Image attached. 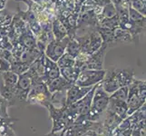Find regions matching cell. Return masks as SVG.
I'll return each instance as SVG.
<instances>
[{
	"instance_id": "cell-1",
	"label": "cell",
	"mask_w": 146,
	"mask_h": 136,
	"mask_svg": "<svg viewBox=\"0 0 146 136\" xmlns=\"http://www.w3.org/2000/svg\"><path fill=\"white\" fill-rule=\"evenodd\" d=\"M134 79V72L132 68L111 69L106 70L101 85L110 95L120 87L129 86Z\"/></svg>"
},
{
	"instance_id": "cell-2",
	"label": "cell",
	"mask_w": 146,
	"mask_h": 136,
	"mask_svg": "<svg viewBox=\"0 0 146 136\" xmlns=\"http://www.w3.org/2000/svg\"><path fill=\"white\" fill-rule=\"evenodd\" d=\"M109 103V94L103 89L101 83L97 84L94 90L92 100V105L85 120L91 122H98L102 114L105 112Z\"/></svg>"
},
{
	"instance_id": "cell-3",
	"label": "cell",
	"mask_w": 146,
	"mask_h": 136,
	"mask_svg": "<svg viewBox=\"0 0 146 136\" xmlns=\"http://www.w3.org/2000/svg\"><path fill=\"white\" fill-rule=\"evenodd\" d=\"M74 38L79 43L81 47V52L92 54L102 46L103 40L96 27L89 28L85 34L82 36H75Z\"/></svg>"
},
{
	"instance_id": "cell-4",
	"label": "cell",
	"mask_w": 146,
	"mask_h": 136,
	"mask_svg": "<svg viewBox=\"0 0 146 136\" xmlns=\"http://www.w3.org/2000/svg\"><path fill=\"white\" fill-rule=\"evenodd\" d=\"M51 93L49 92L47 85L44 82H36L32 84L30 89L27 102L31 104H39L46 109L50 105Z\"/></svg>"
},
{
	"instance_id": "cell-5",
	"label": "cell",
	"mask_w": 146,
	"mask_h": 136,
	"mask_svg": "<svg viewBox=\"0 0 146 136\" xmlns=\"http://www.w3.org/2000/svg\"><path fill=\"white\" fill-rule=\"evenodd\" d=\"M49 112V118L52 121V129L51 132H58L65 129L70 124L73 123L71 119L66 113L65 106L63 108H55L53 105L50 104L48 108Z\"/></svg>"
},
{
	"instance_id": "cell-6",
	"label": "cell",
	"mask_w": 146,
	"mask_h": 136,
	"mask_svg": "<svg viewBox=\"0 0 146 136\" xmlns=\"http://www.w3.org/2000/svg\"><path fill=\"white\" fill-rule=\"evenodd\" d=\"M106 73V70H91L84 69L81 70L76 82L74 84L83 87H92L95 84H98L103 81Z\"/></svg>"
},
{
	"instance_id": "cell-7",
	"label": "cell",
	"mask_w": 146,
	"mask_h": 136,
	"mask_svg": "<svg viewBox=\"0 0 146 136\" xmlns=\"http://www.w3.org/2000/svg\"><path fill=\"white\" fill-rule=\"evenodd\" d=\"M146 98H143L140 94L138 84H137V79H134L133 82L129 85V91H128V96L126 100V103L128 106V116L131 115L135 111L138 110L141 106L145 103Z\"/></svg>"
},
{
	"instance_id": "cell-8",
	"label": "cell",
	"mask_w": 146,
	"mask_h": 136,
	"mask_svg": "<svg viewBox=\"0 0 146 136\" xmlns=\"http://www.w3.org/2000/svg\"><path fill=\"white\" fill-rule=\"evenodd\" d=\"M33 81L30 75L26 72L18 75V80L15 90V101L18 102H27V98L30 89L32 87Z\"/></svg>"
},
{
	"instance_id": "cell-9",
	"label": "cell",
	"mask_w": 146,
	"mask_h": 136,
	"mask_svg": "<svg viewBox=\"0 0 146 136\" xmlns=\"http://www.w3.org/2000/svg\"><path fill=\"white\" fill-rule=\"evenodd\" d=\"M70 37L65 36L62 40H52L49 42L44 49V55L52 60L54 62H57V60L62 56L65 52L67 43L69 42Z\"/></svg>"
},
{
	"instance_id": "cell-10",
	"label": "cell",
	"mask_w": 146,
	"mask_h": 136,
	"mask_svg": "<svg viewBox=\"0 0 146 136\" xmlns=\"http://www.w3.org/2000/svg\"><path fill=\"white\" fill-rule=\"evenodd\" d=\"M109 47L106 44H102L96 52L94 54H90L89 59L87 63L85 64L83 70L84 69H91V70H102L104 62V57L105 54L107 53V49Z\"/></svg>"
},
{
	"instance_id": "cell-11",
	"label": "cell",
	"mask_w": 146,
	"mask_h": 136,
	"mask_svg": "<svg viewBox=\"0 0 146 136\" xmlns=\"http://www.w3.org/2000/svg\"><path fill=\"white\" fill-rule=\"evenodd\" d=\"M94 86L83 87L78 86L76 84H73L71 87L66 90V93H65V94H66V98H65V104H66V106L67 105H71L75 102H77L78 100L82 99Z\"/></svg>"
},
{
	"instance_id": "cell-12",
	"label": "cell",
	"mask_w": 146,
	"mask_h": 136,
	"mask_svg": "<svg viewBox=\"0 0 146 136\" xmlns=\"http://www.w3.org/2000/svg\"><path fill=\"white\" fill-rule=\"evenodd\" d=\"M60 68L56 62H54L46 56L44 59V71L42 78V81L46 83L48 80L54 79L60 76Z\"/></svg>"
},
{
	"instance_id": "cell-13",
	"label": "cell",
	"mask_w": 146,
	"mask_h": 136,
	"mask_svg": "<svg viewBox=\"0 0 146 136\" xmlns=\"http://www.w3.org/2000/svg\"><path fill=\"white\" fill-rule=\"evenodd\" d=\"M114 40H113V45H117L121 44H130L133 43L134 44H138L139 40L135 39L129 32L125 30L117 27L114 29Z\"/></svg>"
},
{
	"instance_id": "cell-14",
	"label": "cell",
	"mask_w": 146,
	"mask_h": 136,
	"mask_svg": "<svg viewBox=\"0 0 146 136\" xmlns=\"http://www.w3.org/2000/svg\"><path fill=\"white\" fill-rule=\"evenodd\" d=\"M47 88L49 90L50 93H54V92H58V91H66L72 86V84H70L68 81H66L63 76H58L54 79L48 80L46 82Z\"/></svg>"
},
{
	"instance_id": "cell-15",
	"label": "cell",
	"mask_w": 146,
	"mask_h": 136,
	"mask_svg": "<svg viewBox=\"0 0 146 136\" xmlns=\"http://www.w3.org/2000/svg\"><path fill=\"white\" fill-rule=\"evenodd\" d=\"M107 109L111 110L115 114H117L121 119H125L128 116V106L126 102L117 101L109 98V103Z\"/></svg>"
},
{
	"instance_id": "cell-16",
	"label": "cell",
	"mask_w": 146,
	"mask_h": 136,
	"mask_svg": "<svg viewBox=\"0 0 146 136\" xmlns=\"http://www.w3.org/2000/svg\"><path fill=\"white\" fill-rule=\"evenodd\" d=\"M18 42L26 48H37L36 38L31 30L29 29L28 26L27 28L19 36Z\"/></svg>"
},
{
	"instance_id": "cell-17",
	"label": "cell",
	"mask_w": 146,
	"mask_h": 136,
	"mask_svg": "<svg viewBox=\"0 0 146 136\" xmlns=\"http://www.w3.org/2000/svg\"><path fill=\"white\" fill-rule=\"evenodd\" d=\"M52 33L55 40H62L65 36H68L67 29L64 27V25L59 20L57 17L52 21Z\"/></svg>"
},
{
	"instance_id": "cell-18",
	"label": "cell",
	"mask_w": 146,
	"mask_h": 136,
	"mask_svg": "<svg viewBox=\"0 0 146 136\" xmlns=\"http://www.w3.org/2000/svg\"><path fill=\"white\" fill-rule=\"evenodd\" d=\"M80 72H81V69L75 66V65L71 67L60 68V74H61V76H63L66 81H68L72 84H74L75 82H76Z\"/></svg>"
},
{
	"instance_id": "cell-19",
	"label": "cell",
	"mask_w": 146,
	"mask_h": 136,
	"mask_svg": "<svg viewBox=\"0 0 146 136\" xmlns=\"http://www.w3.org/2000/svg\"><path fill=\"white\" fill-rule=\"evenodd\" d=\"M66 91H58L51 94V99H50V104L55 108H63L66 106L65 104V98H66Z\"/></svg>"
},
{
	"instance_id": "cell-20",
	"label": "cell",
	"mask_w": 146,
	"mask_h": 136,
	"mask_svg": "<svg viewBox=\"0 0 146 136\" xmlns=\"http://www.w3.org/2000/svg\"><path fill=\"white\" fill-rule=\"evenodd\" d=\"M116 16V10H115L114 5L112 3V1L107 3L105 6L102 8V11L100 12L99 15L96 16L97 21H101L104 18H110Z\"/></svg>"
},
{
	"instance_id": "cell-21",
	"label": "cell",
	"mask_w": 146,
	"mask_h": 136,
	"mask_svg": "<svg viewBox=\"0 0 146 136\" xmlns=\"http://www.w3.org/2000/svg\"><path fill=\"white\" fill-rule=\"evenodd\" d=\"M10 26L13 27V29L15 30V32H16V34L18 36V37L20 34L27 28V25L23 21L22 18L19 17V15L17 13L13 17L12 21L10 23Z\"/></svg>"
},
{
	"instance_id": "cell-22",
	"label": "cell",
	"mask_w": 146,
	"mask_h": 136,
	"mask_svg": "<svg viewBox=\"0 0 146 136\" xmlns=\"http://www.w3.org/2000/svg\"><path fill=\"white\" fill-rule=\"evenodd\" d=\"M129 19L134 24H136L137 26L142 27L145 28V17L143 16L142 14H140L138 11H136L135 9H133L132 7H129Z\"/></svg>"
},
{
	"instance_id": "cell-23",
	"label": "cell",
	"mask_w": 146,
	"mask_h": 136,
	"mask_svg": "<svg viewBox=\"0 0 146 136\" xmlns=\"http://www.w3.org/2000/svg\"><path fill=\"white\" fill-rule=\"evenodd\" d=\"M3 84L7 87H16V84L18 80V75L12 71H7L2 73Z\"/></svg>"
},
{
	"instance_id": "cell-24",
	"label": "cell",
	"mask_w": 146,
	"mask_h": 136,
	"mask_svg": "<svg viewBox=\"0 0 146 136\" xmlns=\"http://www.w3.org/2000/svg\"><path fill=\"white\" fill-rule=\"evenodd\" d=\"M97 27H103V28H108V29H113L119 27V18L118 16H114L110 18H104L101 21L98 22Z\"/></svg>"
},
{
	"instance_id": "cell-25",
	"label": "cell",
	"mask_w": 146,
	"mask_h": 136,
	"mask_svg": "<svg viewBox=\"0 0 146 136\" xmlns=\"http://www.w3.org/2000/svg\"><path fill=\"white\" fill-rule=\"evenodd\" d=\"M81 52V47H80L79 43L76 41V39L74 37V38H70L69 42L67 43L66 47H65V52L68 54L72 55L73 57H76L79 54V53Z\"/></svg>"
},
{
	"instance_id": "cell-26",
	"label": "cell",
	"mask_w": 146,
	"mask_h": 136,
	"mask_svg": "<svg viewBox=\"0 0 146 136\" xmlns=\"http://www.w3.org/2000/svg\"><path fill=\"white\" fill-rule=\"evenodd\" d=\"M30 64L27 63H23L19 60H15L13 63L10 64V71L17 74V75H20L24 73H26L29 69Z\"/></svg>"
},
{
	"instance_id": "cell-27",
	"label": "cell",
	"mask_w": 146,
	"mask_h": 136,
	"mask_svg": "<svg viewBox=\"0 0 146 136\" xmlns=\"http://www.w3.org/2000/svg\"><path fill=\"white\" fill-rule=\"evenodd\" d=\"M17 14L19 15V17L22 18V20L27 25V26H30L31 24L38 21L36 14H35L32 10L29 9V8L27 10V11H22V10H20V8H18Z\"/></svg>"
},
{
	"instance_id": "cell-28",
	"label": "cell",
	"mask_w": 146,
	"mask_h": 136,
	"mask_svg": "<svg viewBox=\"0 0 146 136\" xmlns=\"http://www.w3.org/2000/svg\"><path fill=\"white\" fill-rule=\"evenodd\" d=\"M57 65L59 68H65V67H71L74 66L75 64V59L72 55L68 54L67 53H64L61 57H60L57 62Z\"/></svg>"
},
{
	"instance_id": "cell-29",
	"label": "cell",
	"mask_w": 146,
	"mask_h": 136,
	"mask_svg": "<svg viewBox=\"0 0 146 136\" xmlns=\"http://www.w3.org/2000/svg\"><path fill=\"white\" fill-rule=\"evenodd\" d=\"M128 91L129 86H123L117 89L115 92H113L112 94L109 95L110 99L117 100V101H123V102H126L127 96H128Z\"/></svg>"
},
{
	"instance_id": "cell-30",
	"label": "cell",
	"mask_w": 146,
	"mask_h": 136,
	"mask_svg": "<svg viewBox=\"0 0 146 136\" xmlns=\"http://www.w3.org/2000/svg\"><path fill=\"white\" fill-rule=\"evenodd\" d=\"M146 127H145V119L139 122L133 129L131 136H146Z\"/></svg>"
},
{
	"instance_id": "cell-31",
	"label": "cell",
	"mask_w": 146,
	"mask_h": 136,
	"mask_svg": "<svg viewBox=\"0 0 146 136\" xmlns=\"http://www.w3.org/2000/svg\"><path fill=\"white\" fill-rule=\"evenodd\" d=\"M131 7L140 14L145 17L146 15V2L142 0H131Z\"/></svg>"
},
{
	"instance_id": "cell-32",
	"label": "cell",
	"mask_w": 146,
	"mask_h": 136,
	"mask_svg": "<svg viewBox=\"0 0 146 136\" xmlns=\"http://www.w3.org/2000/svg\"><path fill=\"white\" fill-rule=\"evenodd\" d=\"M13 16L7 13L5 9L0 11V26L3 27H8L12 21Z\"/></svg>"
},
{
	"instance_id": "cell-33",
	"label": "cell",
	"mask_w": 146,
	"mask_h": 136,
	"mask_svg": "<svg viewBox=\"0 0 146 136\" xmlns=\"http://www.w3.org/2000/svg\"><path fill=\"white\" fill-rule=\"evenodd\" d=\"M8 103L6 99H4L0 95V117L1 118H9V115L7 113Z\"/></svg>"
},
{
	"instance_id": "cell-34",
	"label": "cell",
	"mask_w": 146,
	"mask_h": 136,
	"mask_svg": "<svg viewBox=\"0 0 146 136\" xmlns=\"http://www.w3.org/2000/svg\"><path fill=\"white\" fill-rule=\"evenodd\" d=\"M0 48L4 49V50H10V51L12 50L13 44L11 42H10V40L7 37V36L0 39Z\"/></svg>"
},
{
	"instance_id": "cell-35",
	"label": "cell",
	"mask_w": 146,
	"mask_h": 136,
	"mask_svg": "<svg viewBox=\"0 0 146 136\" xmlns=\"http://www.w3.org/2000/svg\"><path fill=\"white\" fill-rule=\"evenodd\" d=\"M82 136H104V134L102 133V129H101V124H100L99 128L90 129V130L86 131Z\"/></svg>"
},
{
	"instance_id": "cell-36",
	"label": "cell",
	"mask_w": 146,
	"mask_h": 136,
	"mask_svg": "<svg viewBox=\"0 0 146 136\" xmlns=\"http://www.w3.org/2000/svg\"><path fill=\"white\" fill-rule=\"evenodd\" d=\"M10 71V63L7 60L0 57V73Z\"/></svg>"
},
{
	"instance_id": "cell-37",
	"label": "cell",
	"mask_w": 146,
	"mask_h": 136,
	"mask_svg": "<svg viewBox=\"0 0 146 136\" xmlns=\"http://www.w3.org/2000/svg\"><path fill=\"white\" fill-rule=\"evenodd\" d=\"M8 30H9V26H8V27L0 26V39L7 36Z\"/></svg>"
},
{
	"instance_id": "cell-38",
	"label": "cell",
	"mask_w": 146,
	"mask_h": 136,
	"mask_svg": "<svg viewBox=\"0 0 146 136\" xmlns=\"http://www.w3.org/2000/svg\"><path fill=\"white\" fill-rule=\"evenodd\" d=\"M43 136H63V130L58 131V132H50L49 133Z\"/></svg>"
},
{
	"instance_id": "cell-39",
	"label": "cell",
	"mask_w": 146,
	"mask_h": 136,
	"mask_svg": "<svg viewBox=\"0 0 146 136\" xmlns=\"http://www.w3.org/2000/svg\"><path fill=\"white\" fill-rule=\"evenodd\" d=\"M7 0H0V11L3 9H5L7 6Z\"/></svg>"
},
{
	"instance_id": "cell-40",
	"label": "cell",
	"mask_w": 146,
	"mask_h": 136,
	"mask_svg": "<svg viewBox=\"0 0 146 136\" xmlns=\"http://www.w3.org/2000/svg\"><path fill=\"white\" fill-rule=\"evenodd\" d=\"M15 1H17V2H19V1H21V0H15Z\"/></svg>"
}]
</instances>
